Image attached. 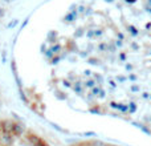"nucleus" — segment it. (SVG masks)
Returning <instances> with one entry per match:
<instances>
[{
  "label": "nucleus",
  "instance_id": "f257e3e1",
  "mask_svg": "<svg viewBox=\"0 0 151 146\" xmlns=\"http://www.w3.org/2000/svg\"><path fill=\"white\" fill-rule=\"evenodd\" d=\"M0 146H50L29 126L16 120H0Z\"/></svg>",
  "mask_w": 151,
  "mask_h": 146
},
{
  "label": "nucleus",
  "instance_id": "f03ea898",
  "mask_svg": "<svg viewBox=\"0 0 151 146\" xmlns=\"http://www.w3.org/2000/svg\"><path fill=\"white\" fill-rule=\"evenodd\" d=\"M70 146H118L114 144H107L104 141H96V139H89V141H80Z\"/></svg>",
  "mask_w": 151,
  "mask_h": 146
}]
</instances>
